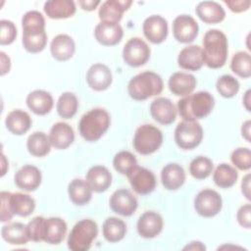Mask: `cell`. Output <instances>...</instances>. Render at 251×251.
Wrapping results in <instances>:
<instances>
[{
  "label": "cell",
  "mask_w": 251,
  "mask_h": 251,
  "mask_svg": "<svg viewBox=\"0 0 251 251\" xmlns=\"http://www.w3.org/2000/svg\"><path fill=\"white\" fill-rule=\"evenodd\" d=\"M101 2L98 0H80L78 1V5L80 6V8L84 11H93L97 8V6L100 4Z\"/></svg>",
  "instance_id": "cell-51"
},
{
  "label": "cell",
  "mask_w": 251,
  "mask_h": 251,
  "mask_svg": "<svg viewBox=\"0 0 251 251\" xmlns=\"http://www.w3.org/2000/svg\"><path fill=\"white\" fill-rule=\"evenodd\" d=\"M196 78L193 75L183 72L174 73L168 81L169 88L176 96H186L191 94L196 86Z\"/></svg>",
  "instance_id": "cell-23"
},
{
  "label": "cell",
  "mask_w": 251,
  "mask_h": 251,
  "mask_svg": "<svg viewBox=\"0 0 251 251\" xmlns=\"http://www.w3.org/2000/svg\"><path fill=\"white\" fill-rule=\"evenodd\" d=\"M131 4L130 0H107L101 4L98 17L101 22L119 24L124 13L128 10Z\"/></svg>",
  "instance_id": "cell-19"
},
{
  "label": "cell",
  "mask_w": 251,
  "mask_h": 251,
  "mask_svg": "<svg viewBox=\"0 0 251 251\" xmlns=\"http://www.w3.org/2000/svg\"><path fill=\"white\" fill-rule=\"evenodd\" d=\"M32 124L30 116L23 110L11 111L5 120L7 129L15 135H23L28 131Z\"/></svg>",
  "instance_id": "cell-29"
},
{
  "label": "cell",
  "mask_w": 251,
  "mask_h": 251,
  "mask_svg": "<svg viewBox=\"0 0 251 251\" xmlns=\"http://www.w3.org/2000/svg\"><path fill=\"white\" fill-rule=\"evenodd\" d=\"M242 102H243V105L245 107V109L250 112L251 111V108H250V103H251V90L248 89L245 93H244V96L242 98Z\"/></svg>",
  "instance_id": "cell-55"
},
{
  "label": "cell",
  "mask_w": 251,
  "mask_h": 251,
  "mask_svg": "<svg viewBox=\"0 0 251 251\" xmlns=\"http://www.w3.org/2000/svg\"><path fill=\"white\" fill-rule=\"evenodd\" d=\"M113 166L118 173L127 176V174L137 166V161L135 156L129 151H120L114 156Z\"/></svg>",
  "instance_id": "cell-41"
},
{
  "label": "cell",
  "mask_w": 251,
  "mask_h": 251,
  "mask_svg": "<svg viewBox=\"0 0 251 251\" xmlns=\"http://www.w3.org/2000/svg\"><path fill=\"white\" fill-rule=\"evenodd\" d=\"M164 222L160 214L154 211H146L137 221V232L143 238H154L163 229Z\"/></svg>",
  "instance_id": "cell-15"
},
{
  "label": "cell",
  "mask_w": 251,
  "mask_h": 251,
  "mask_svg": "<svg viewBox=\"0 0 251 251\" xmlns=\"http://www.w3.org/2000/svg\"><path fill=\"white\" fill-rule=\"evenodd\" d=\"M111 118L102 108H94L85 113L79 121L78 131L80 136L89 142L99 140L109 129Z\"/></svg>",
  "instance_id": "cell-3"
},
{
  "label": "cell",
  "mask_w": 251,
  "mask_h": 251,
  "mask_svg": "<svg viewBox=\"0 0 251 251\" xmlns=\"http://www.w3.org/2000/svg\"><path fill=\"white\" fill-rule=\"evenodd\" d=\"M203 138V128L197 121H181L175 129V141L183 150L197 147Z\"/></svg>",
  "instance_id": "cell-7"
},
{
  "label": "cell",
  "mask_w": 251,
  "mask_h": 251,
  "mask_svg": "<svg viewBox=\"0 0 251 251\" xmlns=\"http://www.w3.org/2000/svg\"><path fill=\"white\" fill-rule=\"evenodd\" d=\"M0 61H1V65H0V68H1L0 75H6L7 73L10 72V69H11V60H10L9 56L6 55L5 52L1 51V52H0Z\"/></svg>",
  "instance_id": "cell-50"
},
{
  "label": "cell",
  "mask_w": 251,
  "mask_h": 251,
  "mask_svg": "<svg viewBox=\"0 0 251 251\" xmlns=\"http://www.w3.org/2000/svg\"><path fill=\"white\" fill-rule=\"evenodd\" d=\"M231 163L240 171H248L251 168V151L247 147H239L230 155Z\"/></svg>",
  "instance_id": "cell-44"
},
{
  "label": "cell",
  "mask_w": 251,
  "mask_h": 251,
  "mask_svg": "<svg viewBox=\"0 0 251 251\" xmlns=\"http://www.w3.org/2000/svg\"><path fill=\"white\" fill-rule=\"evenodd\" d=\"M2 238L13 245H23L29 241L26 225L22 223H10L1 228Z\"/></svg>",
  "instance_id": "cell-32"
},
{
  "label": "cell",
  "mask_w": 251,
  "mask_h": 251,
  "mask_svg": "<svg viewBox=\"0 0 251 251\" xmlns=\"http://www.w3.org/2000/svg\"><path fill=\"white\" fill-rule=\"evenodd\" d=\"M102 233L108 242H119L126 233V225L119 218L109 217L103 223Z\"/></svg>",
  "instance_id": "cell-33"
},
{
  "label": "cell",
  "mask_w": 251,
  "mask_h": 251,
  "mask_svg": "<svg viewBox=\"0 0 251 251\" xmlns=\"http://www.w3.org/2000/svg\"><path fill=\"white\" fill-rule=\"evenodd\" d=\"M163 143V133L155 126L145 124L138 126L133 136V148L141 155L156 152Z\"/></svg>",
  "instance_id": "cell-6"
},
{
  "label": "cell",
  "mask_w": 251,
  "mask_h": 251,
  "mask_svg": "<svg viewBox=\"0 0 251 251\" xmlns=\"http://www.w3.org/2000/svg\"><path fill=\"white\" fill-rule=\"evenodd\" d=\"M144 36L153 44H160L168 36V22L159 15L146 18L142 25Z\"/></svg>",
  "instance_id": "cell-13"
},
{
  "label": "cell",
  "mask_w": 251,
  "mask_h": 251,
  "mask_svg": "<svg viewBox=\"0 0 251 251\" xmlns=\"http://www.w3.org/2000/svg\"><path fill=\"white\" fill-rule=\"evenodd\" d=\"M98 235L97 224L90 219L78 221L68 237V247L73 251H86Z\"/></svg>",
  "instance_id": "cell-5"
},
{
  "label": "cell",
  "mask_w": 251,
  "mask_h": 251,
  "mask_svg": "<svg viewBox=\"0 0 251 251\" xmlns=\"http://www.w3.org/2000/svg\"><path fill=\"white\" fill-rule=\"evenodd\" d=\"M42 176L40 170L32 165L23 166L14 176L15 184L25 191H34L41 183Z\"/></svg>",
  "instance_id": "cell-17"
},
{
  "label": "cell",
  "mask_w": 251,
  "mask_h": 251,
  "mask_svg": "<svg viewBox=\"0 0 251 251\" xmlns=\"http://www.w3.org/2000/svg\"><path fill=\"white\" fill-rule=\"evenodd\" d=\"M239 86L238 80L230 75H224L220 76L216 82L217 91L225 98H231L235 96L239 91Z\"/></svg>",
  "instance_id": "cell-42"
},
{
  "label": "cell",
  "mask_w": 251,
  "mask_h": 251,
  "mask_svg": "<svg viewBox=\"0 0 251 251\" xmlns=\"http://www.w3.org/2000/svg\"><path fill=\"white\" fill-rule=\"evenodd\" d=\"M51 146L49 136L42 131L31 133L26 140L27 151L34 157L46 156L50 152Z\"/></svg>",
  "instance_id": "cell-35"
},
{
  "label": "cell",
  "mask_w": 251,
  "mask_h": 251,
  "mask_svg": "<svg viewBox=\"0 0 251 251\" xmlns=\"http://www.w3.org/2000/svg\"><path fill=\"white\" fill-rule=\"evenodd\" d=\"M92 188L86 179L75 178L68 185V194L70 200L77 206H83L89 203L92 198Z\"/></svg>",
  "instance_id": "cell-30"
},
{
  "label": "cell",
  "mask_w": 251,
  "mask_h": 251,
  "mask_svg": "<svg viewBox=\"0 0 251 251\" xmlns=\"http://www.w3.org/2000/svg\"><path fill=\"white\" fill-rule=\"evenodd\" d=\"M224 3L233 13H242L249 9L251 2L250 0H225Z\"/></svg>",
  "instance_id": "cell-49"
},
{
  "label": "cell",
  "mask_w": 251,
  "mask_h": 251,
  "mask_svg": "<svg viewBox=\"0 0 251 251\" xmlns=\"http://www.w3.org/2000/svg\"><path fill=\"white\" fill-rule=\"evenodd\" d=\"M215 106V99L208 91L183 96L177 101V112L185 121H197L206 118Z\"/></svg>",
  "instance_id": "cell-2"
},
{
  "label": "cell",
  "mask_w": 251,
  "mask_h": 251,
  "mask_svg": "<svg viewBox=\"0 0 251 251\" xmlns=\"http://www.w3.org/2000/svg\"><path fill=\"white\" fill-rule=\"evenodd\" d=\"M10 205L14 215L27 217L32 214L35 209V200L28 194L15 192L10 195Z\"/></svg>",
  "instance_id": "cell-34"
},
{
  "label": "cell",
  "mask_w": 251,
  "mask_h": 251,
  "mask_svg": "<svg viewBox=\"0 0 251 251\" xmlns=\"http://www.w3.org/2000/svg\"><path fill=\"white\" fill-rule=\"evenodd\" d=\"M213 169L212 160L206 156H197L189 165V173L196 179L207 178L213 173Z\"/></svg>",
  "instance_id": "cell-40"
},
{
  "label": "cell",
  "mask_w": 251,
  "mask_h": 251,
  "mask_svg": "<svg viewBox=\"0 0 251 251\" xmlns=\"http://www.w3.org/2000/svg\"><path fill=\"white\" fill-rule=\"evenodd\" d=\"M236 219L242 227L247 229L251 227V205L249 203L242 205L238 209L236 213Z\"/></svg>",
  "instance_id": "cell-48"
},
{
  "label": "cell",
  "mask_w": 251,
  "mask_h": 251,
  "mask_svg": "<svg viewBox=\"0 0 251 251\" xmlns=\"http://www.w3.org/2000/svg\"><path fill=\"white\" fill-rule=\"evenodd\" d=\"M195 13L198 18L206 24H218L225 20L226 11L218 2L202 1L196 8Z\"/></svg>",
  "instance_id": "cell-27"
},
{
  "label": "cell",
  "mask_w": 251,
  "mask_h": 251,
  "mask_svg": "<svg viewBox=\"0 0 251 251\" xmlns=\"http://www.w3.org/2000/svg\"><path fill=\"white\" fill-rule=\"evenodd\" d=\"M6 165H7V163H6V158H5L4 154H2V176H4V175L6 174V169H5Z\"/></svg>",
  "instance_id": "cell-56"
},
{
  "label": "cell",
  "mask_w": 251,
  "mask_h": 251,
  "mask_svg": "<svg viewBox=\"0 0 251 251\" xmlns=\"http://www.w3.org/2000/svg\"><path fill=\"white\" fill-rule=\"evenodd\" d=\"M44 221H45V218L41 216H37L28 222V224L26 225V230H27V235L29 237V240L34 242L43 241Z\"/></svg>",
  "instance_id": "cell-45"
},
{
  "label": "cell",
  "mask_w": 251,
  "mask_h": 251,
  "mask_svg": "<svg viewBox=\"0 0 251 251\" xmlns=\"http://www.w3.org/2000/svg\"><path fill=\"white\" fill-rule=\"evenodd\" d=\"M17 37V27L15 24L9 20L0 21V44L9 45L15 41Z\"/></svg>",
  "instance_id": "cell-46"
},
{
  "label": "cell",
  "mask_w": 251,
  "mask_h": 251,
  "mask_svg": "<svg viewBox=\"0 0 251 251\" xmlns=\"http://www.w3.org/2000/svg\"><path fill=\"white\" fill-rule=\"evenodd\" d=\"M78 100L73 92H64L58 98L56 110L63 119H72L77 112Z\"/></svg>",
  "instance_id": "cell-38"
},
{
  "label": "cell",
  "mask_w": 251,
  "mask_h": 251,
  "mask_svg": "<svg viewBox=\"0 0 251 251\" xmlns=\"http://www.w3.org/2000/svg\"><path fill=\"white\" fill-rule=\"evenodd\" d=\"M43 10L50 19H68L75 13V4L72 0H50L46 1Z\"/></svg>",
  "instance_id": "cell-31"
},
{
  "label": "cell",
  "mask_w": 251,
  "mask_h": 251,
  "mask_svg": "<svg viewBox=\"0 0 251 251\" xmlns=\"http://www.w3.org/2000/svg\"><path fill=\"white\" fill-rule=\"evenodd\" d=\"M22 43L24 48L29 53L41 52L47 44V34L45 29L23 31Z\"/></svg>",
  "instance_id": "cell-36"
},
{
  "label": "cell",
  "mask_w": 251,
  "mask_h": 251,
  "mask_svg": "<svg viewBox=\"0 0 251 251\" xmlns=\"http://www.w3.org/2000/svg\"><path fill=\"white\" fill-rule=\"evenodd\" d=\"M50 52L52 57L57 61H68L75 52V43L70 35L60 33L52 39Z\"/></svg>",
  "instance_id": "cell-21"
},
{
  "label": "cell",
  "mask_w": 251,
  "mask_h": 251,
  "mask_svg": "<svg viewBox=\"0 0 251 251\" xmlns=\"http://www.w3.org/2000/svg\"><path fill=\"white\" fill-rule=\"evenodd\" d=\"M110 208L113 212L124 217H129L137 209V199L126 188H121L113 192L110 197Z\"/></svg>",
  "instance_id": "cell-12"
},
{
  "label": "cell",
  "mask_w": 251,
  "mask_h": 251,
  "mask_svg": "<svg viewBox=\"0 0 251 251\" xmlns=\"http://www.w3.org/2000/svg\"><path fill=\"white\" fill-rule=\"evenodd\" d=\"M204 64L210 69L222 68L227 59L228 43L226 34L220 29H209L202 40Z\"/></svg>",
  "instance_id": "cell-1"
},
{
  "label": "cell",
  "mask_w": 251,
  "mask_h": 251,
  "mask_svg": "<svg viewBox=\"0 0 251 251\" xmlns=\"http://www.w3.org/2000/svg\"><path fill=\"white\" fill-rule=\"evenodd\" d=\"M132 189L140 195L151 193L156 187L155 175L148 169L136 166L126 176Z\"/></svg>",
  "instance_id": "cell-10"
},
{
  "label": "cell",
  "mask_w": 251,
  "mask_h": 251,
  "mask_svg": "<svg viewBox=\"0 0 251 251\" xmlns=\"http://www.w3.org/2000/svg\"><path fill=\"white\" fill-rule=\"evenodd\" d=\"M112 72L108 66L96 63L86 73V82L90 88L96 91L106 90L112 83Z\"/></svg>",
  "instance_id": "cell-16"
},
{
  "label": "cell",
  "mask_w": 251,
  "mask_h": 251,
  "mask_svg": "<svg viewBox=\"0 0 251 251\" xmlns=\"http://www.w3.org/2000/svg\"><path fill=\"white\" fill-rule=\"evenodd\" d=\"M124 35L123 27L120 24L100 22L94 29L96 40L104 46H114L118 44Z\"/></svg>",
  "instance_id": "cell-18"
},
{
  "label": "cell",
  "mask_w": 251,
  "mask_h": 251,
  "mask_svg": "<svg viewBox=\"0 0 251 251\" xmlns=\"http://www.w3.org/2000/svg\"><path fill=\"white\" fill-rule=\"evenodd\" d=\"M164 88L162 77L152 72H142L130 78L127 84L129 96L136 101H143L150 97L159 95Z\"/></svg>",
  "instance_id": "cell-4"
},
{
  "label": "cell",
  "mask_w": 251,
  "mask_h": 251,
  "mask_svg": "<svg viewBox=\"0 0 251 251\" xmlns=\"http://www.w3.org/2000/svg\"><path fill=\"white\" fill-rule=\"evenodd\" d=\"M86 181L94 192L106 191L112 183V175L104 166H93L86 173Z\"/></svg>",
  "instance_id": "cell-28"
},
{
  "label": "cell",
  "mask_w": 251,
  "mask_h": 251,
  "mask_svg": "<svg viewBox=\"0 0 251 251\" xmlns=\"http://www.w3.org/2000/svg\"><path fill=\"white\" fill-rule=\"evenodd\" d=\"M205 245L200 241H192L189 244H187L183 250H205Z\"/></svg>",
  "instance_id": "cell-54"
},
{
  "label": "cell",
  "mask_w": 251,
  "mask_h": 251,
  "mask_svg": "<svg viewBox=\"0 0 251 251\" xmlns=\"http://www.w3.org/2000/svg\"><path fill=\"white\" fill-rule=\"evenodd\" d=\"M223 207L221 195L213 189H203L194 198V209L198 215L204 218L217 216Z\"/></svg>",
  "instance_id": "cell-8"
},
{
  "label": "cell",
  "mask_w": 251,
  "mask_h": 251,
  "mask_svg": "<svg viewBox=\"0 0 251 251\" xmlns=\"http://www.w3.org/2000/svg\"><path fill=\"white\" fill-rule=\"evenodd\" d=\"M25 102L28 109L35 115L39 116L48 114L54 106L52 95L42 89H35L28 93Z\"/></svg>",
  "instance_id": "cell-22"
},
{
  "label": "cell",
  "mask_w": 251,
  "mask_h": 251,
  "mask_svg": "<svg viewBox=\"0 0 251 251\" xmlns=\"http://www.w3.org/2000/svg\"><path fill=\"white\" fill-rule=\"evenodd\" d=\"M197 22L189 15H179L173 22V34L180 43H190L198 35Z\"/></svg>",
  "instance_id": "cell-11"
},
{
  "label": "cell",
  "mask_w": 251,
  "mask_h": 251,
  "mask_svg": "<svg viewBox=\"0 0 251 251\" xmlns=\"http://www.w3.org/2000/svg\"><path fill=\"white\" fill-rule=\"evenodd\" d=\"M231 71L242 78H248L251 75V57L246 51L236 52L230 62Z\"/></svg>",
  "instance_id": "cell-39"
},
{
  "label": "cell",
  "mask_w": 251,
  "mask_h": 251,
  "mask_svg": "<svg viewBox=\"0 0 251 251\" xmlns=\"http://www.w3.org/2000/svg\"><path fill=\"white\" fill-rule=\"evenodd\" d=\"M67 232V224L66 222L59 217H51L45 219L44 221V232H43V241L56 245L61 243Z\"/></svg>",
  "instance_id": "cell-26"
},
{
  "label": "cell",
  "mask_w": 251,
  "mask_h": 251,
  "mask_svg": "<svg viewBox=\"0 0 251 251\" xmlns=\"http://www.w3.org/2000/svg\"><path fill=\"white\" fill-rule=\"evenodd\" d=\"M23 31L45 29V19L38 11H28L22 18Z\"/></svg>",
  "instance_id": "cell-43"
},
{
  "label": "cell",
  "mask_w": 251,
  "mask_h": 251,
  "mask_svg": "<svg viewBox=\"0 0 251 251\" xmlns=\"http://www.w3.org/2000/svg\"><path fill=\"white\" fill-rule=\"evenodd\" d=\"M250 127H251L250 120L245 121L241 126V135L246 141H250Z\"/></svg>",
  "instance_id": "cell-53"
},
{
  "label": "cell",
  "mask_w": 251,
  "mask_h": 251,
  "mask_svg": "<svg viewBox=\"0 0 251 251\" xmlns=\"http://www.w3.org/2000/svg\"><path fill=\"white\" fill-rule=\"evenodd\" d=\"M49 139L52 147L64 150L70 147L75 140V132L73 127L63 122H58L52 126L49 132Z\"/></svg>",
  "instance_id": "cell-20"
},
{
  "label": "cell",
  "mask_w": 251,
  "mask_h": 251,
  "mask_svg": "<svg viewBox=\"0 0 251 251\" xmlns=\"http://www.w3.org/2000/svg\"><path fill=\"white\" fill-rule=\"evenodd\" d=\"M151 50L148 44L139 37H132L127 40L123 49V59L130 67L143 66L150 58Z\"/></svg>",
  "instance_id": "cell-9"
},
{
  "label": "cell",
  "mask_w": 251,
  "mask_h": 251,
  "mask_svg": "<svg viewBox=\"0 0 251 251\" xmlns=\"http://www.w3.org/2000/svg\"><path fill=\"white\" fill-rule=\"evenodd\" d=\"M237 178L238 173L235 168L226 163L220 164L213 174L215 184L221 188H229L233 186Z\"/></svg>",
  "instance_id": "cell-37"
},
{
  "label": "cell",
  "mask_w": 251,
  "mask_h": 251,
  "mask_svg": "<svg viewBox=\"0 0 251 251\" xmlns=\"http://www.w3.org/2000/svg\"><path fill=\"white\" fill-rule=\"evenodd\" d=\"M161 181L167 190H176L185 181L183 168L176 163L167 164L161 171Z\"/></svg>",
  "instance_id": "cell-25"
},
{
  "label": "cell",
  "mask_w": 251,
  "mask_h": 251,
  "mask_svg": "<svg viewBox=\"0 0 251 251\" xmlns=\"http://www.w3.org/2000/svg\"><path fill=\"white\" fill-rule=\"evenodd\" d=\"M241 192L243 196L247 199L250 200V175L247 174L243 178L241 182Z\"/></svg>",
  "instance_id": "cell-52"
},
{
  "label": "cell",
  "mask_w": 251,
  "mask_h": 251,
  "mask_svg": "<svg viewBox=\"0 0 251 251\" xmlns=\"http://www.w3.org/2000/svg\"><path fill=\"white\" fill-rule=\"evenodd\" d=\"M152 118L159 124L168 126L176 121L177 110L174 103L166 97L154 99L149 107Z\"/></svg>",
  "instance_id": "cell-14"
},
{
  "label": "cell",
  "mask_w": 251,
  "mask_h": 251,
  "mask_svg": "<svg viewBox=\"0 0 251 251\" xmlns=\"http://www.w3.org/2000/svg\"><path fill=\"white\" fill-rule=\"evenodd\" d=\"M177 64L183 70H200L204 65L202 48L199 45H188L184 47L177 56Z\"/></svg>",
  "instance_id": "cell-24"
},
{
  "label": "cell",
  "mask_w": 251,
  "mask_h": 251,
  "mask_svg": "<svg viewBox=\"0 0 251 251\" xmlns=\"http://www.w3.org/2000/svg\"><path fill=\"white\" fill-rule=\"evenodd\" d=\"M10 195L11 192L9 191H1L0 198H1V208H0V220L2 223L9 222L15 216L11 210L10 205Z\"/></svg>",
  "instance_id": "cell-47"
}]
</instances>
